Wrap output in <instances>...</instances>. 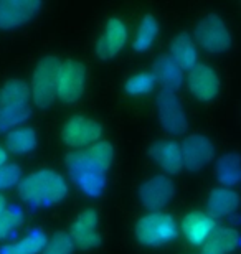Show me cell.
Here are the masks:
<instances>
[{
    "label": "cell",
    "instance_id": "26",
    "mask_svg": "<svg viewBox=\"0 0 241 254\" xmlns=\"http://www.w3.org/2000/svg\"><path fill=\"white\" fill-rule=\"evenodd\" d=\"M23 225V211L20 206H7L0 213V241L7 240Z\"/></svg>",
    "mask_w": 241,
    "mask_h": 254
},
{
    "label": "cell",
    "instance_id": "9",
    "mask_svg": "<svg viewBox=\"0 0 241 254\" xmlns=\"http://www.w3.org/2000/svg\"><path fill=\"white\" fill-rule=\"evenodd\" d=\"M70 238L73 241L75 248L83 251L94 250L101 243V233H99V218L93 208L81 211L76 220L71 225Z\"/></svg>",
    "mask_w": 241,
    "mask_h": 254
},
{
    "label": "cell",
    "instance_id": "22",
    "mask_svg": "<svg viewBox=\"0 0 241 254\" xmlns=\"http://www.w3.org/2000/svg\"><path fill=\"white\" fill-rule=\"evenodd\" d=\"M217 179L225 189L238 185L241 182V157L238 154H225L217 160L215 165Z\"/></svg>",
    "mask_w": 241,
    "mask_h": 254
},
{
    "label": "cell",
    "instance_id": "2",
    "mask_svg": "<svg viewBox=\"0 0 241 254\" xmlns=\"http://www.w3.org/2000/svg\"><path fill=\"white\" fill-rule=\"evenodd\" d=\"M18 196L35 206L55 205L68 195V184L65 177L55 170L43 169L27 175L18 184Z\"/></svg>",
    "mask_w": 241,
    "mask_h": 254
},
{
    "label": "cell",
    "instance_id": "12",
    "mask_svg": "<svg viewBox=\"0 0 241 254\" xmlns=\"http://www.w3.org/2000/svg\"><path fill=\"white\" fill-rule=\"evenodd\" d=\"M188 91L192 96L198 101H212L217 98L220 93V78L215 73L213 68H210L208 64L198 63L193 69L188 71L187 78Z\"/></svg>",
    "mask_w": 241,
    "mask_h": 254
},
{
    "label": "cell",
    "instance_id": "1",
    "mask_svg": "<svg viewBox=\"0 0 241 254\" xmlns=\"http://www.w3.org/2000/svg\"><path fill=\"white\" fill-rule=\"evenodd\" d=\"M114 159V149L109 142L96 144L68 154L66 167L71 179L88 196H99L106 189V172Z\"/></svg>",
    "mask_w": 241,
    "mask_h": 254
},
{
    "label": "cell",
    "instance_id": "21",
    "mask_svg": "<svg viewBox=\"0 0 241 254\" xmlns=\"http://www.w3.org/2000/svg\"><path fill=\"white\" fill-rule=\"evenodd\" d=\"M30 96H32V91H30L28 84L23 79H8L0 88V109L28 106Z\"/></svg>",
    "mask_w": 241,
    "mask_h": 254
},
{
    "label": "cell",
    "instance_id": "20",
    "mask_svg": "<svg viewBox=\"0 0 241 254\" xmlns=\"http://www.w3.org/2000/svg\"><path fill=\"white\" fill-rule=\"evenodd\" d=\"M240 245V233L233 228H217L202 246V254H228Z\"/></svg>",
    "mask_w": 241,
    "mask_h": 254
},
{
    "label": "cell",
    "instance_id": "29",
    "mask_svg": "<svg viewBox=\"0 0 241 254\" xmlns=\"http://www.w3.org/2000/svg\"><path fill=\"white\" fill-rule=\"evenodd\" d=\"M75 245L70 238V233L58 231L53 236L48 238L42 254H73Z\"/></svg>",
    "mask_w": 241,
    "mask_h": 254
},
{
    "label": "cell",
    "instance_id": "5",
    "mask_svg": "<svg viewBox=\"0 0 241 254\" xmlns=\"http://www.w3.org/2000/svg\"><path fill=\"white\" fill-rule=\"evenodd\" d=\"M195 42L208 53H223L232 45V35L227 28V23L218 15H207L200 20V23L195 27Z\"/></svg>",
    "mask_w": 241,
    "mask_h": 254
},
{
    "label": "cell",
    "instance_id": "13",
    "mask_svg": "<svg viewBox=\"0 0 241 254\" xmlns=\"http://www.w3.org/2000/svg\"><path fill=\"white\" fill-rule=\"evenodd\" d=\"M42 8L38 0H0V28L10 30L30 22Z\"/></svg>",
    "mask_w": 241,
    "mask_h": 254
},
{
    "label": "cell",
    "instance_id": "16",
    "mask_svg": "<svg viewBox=\"0 0 241 254\" xmlns=\"http://www.w3.org/2000/svg\"><path fill=\"white\" fill-rule=\"evenodd\" d=\"M151 155L156 164L167 174H178L183 169V157L180 144L173 140L157 142L151 149Z\"/></svg>",
    "mask_w": 241,
    "mask_h": 254
},
{
    "label": "cell",
    "instance_id": "18",
    "mask_svg": "<svg viewBox=\"0 0 241 254\" xmlns=\"http://www.w3.org/2000/svg\"><path fill=\"white\" fill-rule=\"evenodd\" d=\"M170 58L183 71H190L198 64V52L195 40L188 33H178L172 40L170 45Z\"/></svg>",
    "mask_w": 241,
    "mask_h": 254
},
{
    "label": "cell",
    "instance_id": "4",
    "mask_svg": "<svg viewBox=\"0 0 241 254\" xmlns=\"http://www.w3.org/2000/svg\"><path fill=\"white\" fill-rule=\"evenodd\" d=\"M136 238L141 245L157 248L177 238V223L167 213H149L136 223Z\"/></svg>",
    "mask_w": 241,
    "mask_h": 254
},
{
    "label": "cell",
    "instance_id": "24",
    "mask_svg": "<svg viewBox=\"0 0 241 254\" xmlns=\"http://www.w3.org/2000/svg\"><path fill=\"white\" fill-rule=\"evenodd\" d=\"M37 147V132L32 127H17L5 137V149L12 154H28Z\"/></svg>",
    "mask_w": 241,
    "mask_h": 254
},
{
    "label": "cell",
    "instance_id": "28",
    "mask_svg": "<svg viewBox=\"0 0 241 254\" xmlns=\"http://www.w3.org/2000/svg\"><path fill=\"white\" fill-rule=\"evenodd\" d=\"M30 108L28 106H22V108H5L0 109V134L2 132H8L17 129L25 119H28Z\"/></svg>",
    "mask_w": 241,
    "mask_h": 254
},
{
    "label": "cell",
    "instance_id": "8",
    "mask_svg": "<svg viewBox=\"0 0 241 254\" xmlns=\"http://www.w3.org/2000/svg\"><path fill=\"white\" fill-rule=\"evenodd\" d=\"M86 66L76 60H66L61 63L56 86V98L63 103H76L84 93Z\"/></svg>",
    "mask_w": 241,
    "mask_h": 254
},
{
    "label": "cell",
    "instance_id": "15",
    "mask_svg": "<svg viewBox=\"0 0 241 254\" xmlns=\"http://www.w3.org/2000/svg\"><path fill=\"white\" fill-rule=\"evenodd\" d=\"M127 42V28L126 23L121 18H111L106 23V28L102 32L99 42H97L96 53L102 60L114 58L121 50L124 48Z\"/></svg>",
    "mask_w": 241,
    "mask_h": 254
},
{
    "label": "cell",
    "instance_id": "14",
    "mask_svg": "<svg viewBox=\"0 0 241 254\" xmlns=\"http://www.w3.org/2000/svg\"><path fill=\"white\" fill-rule=\"evenodd\" d=\"M183 236L187 241L193 246H203L205 241L213 235L217 230V223L208 213L203 211H190L188 215L183 216L180 223Z\"/></svg>",
    "mask_w": 241,
    "mask_h": 254
},
{
    "label": "cell",
    "instance_id": "32",
    "mask_svg": "<svg viewBox=\"0 0 241 254\" xmlns=\"http://www.w3.org/2000/svg\"><path fill=\"white\" fill-rule=\"evenodd\" d=\"M5 208H7V203H5V198L0 195V213H2Z\"/></svg>",
    "mask_w": 241,
    "mask_h": 254
},
{
    "label": "cell",
    "instance_id": "31",
    "mask_svg": "<svg viewBox=\"0 0 241 254\" xmlns=\"http://www.w3.org/2000/svg\"><path fill=\"white\" fill-rule=\"evenodd\" d=\"M5 164H7V150L0 145V167H3Z\"/></svg>",
    "mask_w": 241,
    "mask_h": 254
},
{
    "label": "cell",
    "instance_id": "23",
    "mask_svg": "<svg viewBox=\"0 0 241 254\" xmlns=\"http://www.w3.org/2000/svg\"><path fill=\"white\" fill-rule=\"evenodd\" d=\"M48 238L42 230H32L22 240L0 248V254H38L43 251Z\"/></svg>",
    "mask_w": 241,
    "mask_h": 254
},
{
    "label": "cell",
    "instance_id": "25",
    "mask_svg": "<svg viewBox=\"0 0 241 254\" xmlns=\"http://www.w3.org/2000/svg\"><path fill=\"white\" fill-rule=\"evenodd\" d=\"M157 35H159V22L156 20V17H152V15H146L139 23L136 38H134V42H132V48L139 53L147 52V50L152 47V43H154V40L157 38Z\"/></svg>",
    "mask_w": 241,
    "mask_h": 254
},
{
    "label": "cell",
    "instance_id": "6",
    "mask_svg": "<svg viewBox=\"0 0 241 254\" xmlns=\"http://www.w3.org/2000/svg\"><path fill=\"white\" fill-rule=\"evenodd\" d=\"M157 118L163 130L168 134L182 135L188 129L185 109L173 91L162 89L157 94Z\"/></svg>",
    "mask_w": 241,
    "mask_h": 254
},
{
    "label": "cell",
    "instance_id": "10",
    "mask_svg": "<svg viewBox=\"0 0 241 254\" xmlns=\"http://www.w3.org/2000/svg\"><path fill=\"white\" fill-rule=\"evenodd\" d=\"M175 195V185L165 175H156L141 185L139 198L142 206L149 211H161L172 201Z\"/></svg>",
    "mask_w": 241,
    "mask_h": 254
},
{
    "label": "cell",
    "instance_id": "3",
    "mask_svg": "<svg viewBox=\"0 0 241 254\" xmlns=\"http://www.w3.org/2000/svg\"><path fill=\"white\" fill-rule=\"evenodd\" d=\"M61 63L56 57L42 58L37 64L32 76V99L38 108H50L56 99V86H58V74Z\"/></svg>",
    "mask_w": 241,
    "mask_h": 254
},
{
    "label": "cell",
    "instance_id": "27",
    "mask_svg": "<svg viewBox=\"0 0 241 254\" xmlns=\"http://www.w3.org/2000/svg\"><path fill=\"white\" fill-rule=\"evenodd\" d=\"M156 84H157L156 76L152 73H147V71H142V73L132 74L131 78L126 81L124 89H126V93L131 96H146L149 93H152Z\"/></svg>",
    "mask_w": 241,
    "mask_h": 254
},
{
    "label": "cell",
    "instance_id": "17",
    "mask_svg": "<svg viewBox=\"0 0 241 254\" xmlns=\"http://www.w3.org/2000/svg\"><path fill=\"white\" fill-rule=\"evenodd\" d=\"M152 74L156 76L157 83H161L162 89L173 91V93L180 88L183 81V69L173 62L170 55H163L154 62Z\"/></svg>",
    "mask_w": 241,
    "mask_h": 254
},
{
    "label": "cell",
    "instance_id": "30",
    "mask_svg": "<svg viewBox=\"0 0 241 254\" xmlns=\"http://www.w3.org/2000/svg\"><path fill=\"white\" fill-rule=\"evenodd\" d=\"M22 182V169L17 164H5L0 167V190H8Z\"/></svg>",
    "mask_w": 241,
    "mask_h": 254
},
{
    "label": "cell",
    "instance_id": "11",
    "mask_svg": "<svg viewBox=\"0 0 241 254\" xmlns=\"http://www.w3.org/2000/svg\"><path fill=\"white\" fill-rule=\"evenodd\" d=\"M183 167L187 170H200L207 167L215 157L213 142L203 134H192L180 144Z\"/></svg>",
    "mask_w": 241,
    "mask_h": 254
},
{
    "label": "cell",
    "instance_id": "19",
    "mask_svg": "<svg viewBox=\"0 0 241 254\" xmlns=\"http://www.w3.org/2000/svg\"><path fill=\"white\" fill-rule=\"evenodd\" d=\"M240 206V196L237 191L230 190V189H215L208 195L207 201V211L208 215L213 218H227L232 213L237 211V208Z\"/></svg>",
    "mask_w": 241,
    "mask_h": 254
},
{
    "label": "cell",
    "instance_id": "7",
    "mask_svg": "<svg viewBox=\"0 0 241 254\" xmlns=\"http://www.w3.org/2000/svg\"><path fill=\"white\" fill-rule=\"evenodd\" d=\"M101 134V124L94 119L84 118V116H73L61 127V139H63V142L66 145L78 150L99 142Z\"/></svg>",
    "mask_w": 241,
    "mask_h": 254
}]
</instances>
